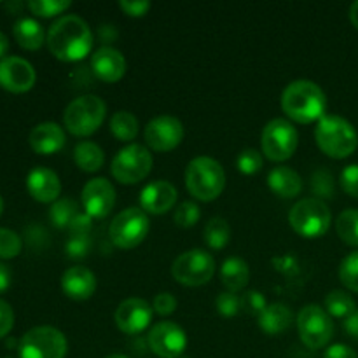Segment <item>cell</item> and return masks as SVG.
I'll list each match as a JSON object with an SVG mask.
<instances>
[{"instance_id": "6da1fadb", "label": "cell", "mask_w": 358, "mask_h": 358, "mask_svg": "<svg viewBox=\"0 0 358 358\" xmlns=\"http://www.w3.org/2000/svg\"><path fill=\"white\" fill-rule=\"evenodd\" d=\"M49 51L62 62H79L93 49L90 24L76 14L58 17L48 31Z\"/></svg>"}, {"instance_id": "7a4b0ae2", "label": "cell", "mask_w": 358, "mask_h": 358, "mask_svg": "<svg viewBox=\"0 0 358 358\" xmlns=\"http://www.w3.org/2000/svg\"><path fill=\"white\" fill-rule=\"evenodd\" d=\"M282 108L292 121L301 124L320 121L327 108V96L317 83L299 79L290 83L282 94Z\"/></svg>"}, {"instance_id": "3957f363", "label": "cell", "mask_w": 358, "mask_h": 358, "mask_svg": "<svg viewBox=\"0 0 358 358\" xmlns=\"http://www.w3.org/2000/svg\"><path fill=\"white\" fill-rule=\"evenodd\" d=\"M315 140L322 152L334 159L352 156L358 147L357 129L352 122L339 115H324L315 129Z\"/></svg>"}, {"instance_id": "277c9868", "label": "cell", "mask_w": 358, "mask_h": 358, "mask_svg": "<svg viewBox=\"0 0 358 358\" xmlns=\"http://www.w3.org/2000/svg\"><path fill=\"white\" fill-rule=\"evenodd\" d=\"M185 185L199 201H213L226 187V171L213 157L198 156L185 168Z\"/></svg>"}, {"instance_id": "5b68a950", "label": "cell", "mask_w": 358, "mask_h": 358, "mask_svg": "<svg viewBox=\"0 0 358 358\" xmlns=\"http://www.w3.org/2000/svg\"><path fill=\"white\" fill-rule=\"evenodd\" d=\"M107 115V105L96 94H83L70 101L63 114V124L72 135L90 136L100 129Z\"/></svg>"}, {"instance_id": "8992f818", "label": "cell", "mask_w": 358, "mask_h": 358, "mask_svg": "<svg viewBox=\"0 0 358 358\" xmlns=\"http://www.w3.org/2000/svg\"><path fill=\"white\" fill-rule=\"evenodd\" d=\"M332 215L329 206L318 198H306L297 201L289 213V224L299 236L320 238L329 231Z\"/></svg>"}, {"instance_id": "52a82bcc", "label": "cell", "mask_w": 358, "mask_h": 358, "mask_svg": "<svg viewBox=\"0 0 358 358\" xmlns=\"http://www.w3.org/2000/svg\"><path fill=\"white\" fill-rule=\"evenodd\" d=\"M149 229L150 222L147 213L138 206H129L112 219L108 236L117 248L131 250L145 240Z\"/></svg>"}, {"instance_id": "ba28073f", "label": "cell", "mask_w": 358, "mask_h": 358, "mask_svg": "<svg viewBox=\"0 0 358 358\" xmlns=\"http://www.w3.org/2000/svg\"><path fill=\"white\" fill-rule=\"evenodd\" d=\"M152 154L147 147L140 143H129L119 150L110 164L112 177L124 185H133L142 182L152 170Z\"/></svg>"}, {"instance_id": "9c48e42d", "label": "cell", "mask_w": 358, "mask_h": 358, "mask_svg": "<svg viewBox=\"0 0 358 358\" xmlns=\"http://www.w3.org/2000/svg\"><path fill=\"white\" fill-rule=\"evenodd\" d=\"M66 339L58 329L41 325L34 327L21 338L20 341V358H65Z\"/></svg>"}, {"instance_id": "30bf717a", "label": "cell", "mask_w": 358, "mask_h": 358, "mask_svg": "<svg viewBox=\"0 0 358 358\" xmlns=\"http://www.w3.org/2000/svg\"><path fill=\"white\" fill-rule=\"evenodd\" d=\"M215 261L203 248H192L178 255L171 264V275L185 287H201L212 280Z\"/></svg>"}, {"instance_id": "8fae6325", "label": "cell", "mask_w": 358, "mask_h": 358, "mask_svg": "<svg viewBox=\"0 0 358 358\" xmlns=\"http://www.w3.org/2000/svg\"><path fill=\"white\" fill-rule=\"evenodd\" d=\"M299 338L310 350H320L331 343L334 334L332 317L318 304H306L297 315Z\"/></svg>"}, {"instance_id": "7c38bea8", "label": "cell", "mask_w": 358, "mask_h": 358, "mask_svg": "<svg viewBox=\"0 0 358 358\" xmlns=\"http://www.w3.org/2000/svg\"><path fill=\"white\" fill-rule=\"evenodd\" d=\"M299 143L296 126L287 119H273L264 126L261 135L262 154L269 161H287L294 156Z\"/></svg>"}, {"instance_id": "4fadbf2b", "label": "cell", "mask_w": 358, "mask_h": 358, "mask_svg": "<svg viewBox=\"0 0 358 358\" xmlns=\"http://www.w3.org/2000/svg\"><path fill=\"white\" fill-rule=\"evenodd\" d=\"M147 341L152 353L161 358H178L187 348L185 331L175 322H157L150 329Z\"/></svg>"}, {"instance_id": "5bb4252c", "label": "cell", "mask_w": 358, "mask_h": 358, "mask_svg": "<svg viewBox=\"0 0 358 358\" xmlns=\"http://www.w3.org/2000/svg\"><path fill=\"white\" fill-rule=\"evenodd\" d=\"M143 136H145L147 145L152 150L168 152L180 145L182 138H184V124L180 122V119L173 117V115H159L147 122Z\"/></svg>"}, {"instance_id": "9a60e30c", "label": "cell", "mask_w": 358, "mask_h": 358, "mask_svg": "<svg viewBox=\"0 0 358 358\" xmlns=\"http://www.w3.org/2000/svg\"><path fill=\"white\" fill-rule=\"evenodd\" d=\"M80 199H83L84 213H87L91 219H105L115 205V189L107 178H91L84 185Z\"/></svg>"}, {"instance_id": "2e32d148", "label": "cell", "mask_w": 358, "mask_h": 358, "mask_svg": "<svg viewBox=\"0 0 358 358\" xmlns=\"http://www.w3.org/2000/svg\"><path fill=\"white\" fill-rule=\"evenodd\" d=\"M37 73L30 62L20 56H6L0 59V86L10 93H27L34 87Z\"/></svg>"}, {"instance_id": "e0dca14e", "label": "cell", "mask_w": 358, "mask_h": 358, "mask_svg": "<svg viewBox=\"0 0 358 358\" xmlns=\"http://www.w3.org/2000/svg\"><path fill=\"white\" fill-rule=\"evenodd\" d=\"M152 306L147 301L131 297V299L122 301L115 310V324L119 331L124 334H140L145 331L152 322Z\"/></svg>"}, {"instance_id": "ac0fdd59", "label": "cell", "mask_w": 358, "mask_h": 358, "mask_svg": "<svg viewBox=\"0 0 358 358\" xmlns=\"http://www.w3.org/2000/svg\"><path fill=\"white\" fill-rule=\"evenodd\" d=\"M177 203V189L168 180H154L140 192V208L145 213L163 215Z\"/></svg>"}, {"instance_id": "d6986e66", "label": "cell", "mask_w": 358, "mask_h": 358, "mask_svg": "<svg viewBox=\"0 0 358 358\" xmlns=\"http://www.w3.org/2000/svg\"><path fill=\"white\" fill-rule=\"evenodd\" d=\"M91 69L103 83H117L126 73V58L117 49L103 45L91 56Z\"/></svg>"}, {"instance_id": "ffe728a7", "label": "cell", "mask_w": 358, "mask_h": 358, "mask_svg": "<svg viewBox=\"0 0 358 358\" xmlns=\"http://www.w3.org/2000/svg\"><path fill=\"white\" fill-rule=\"evenodd\" d=\"M27 189L31 198L38 203L58 201L62 182L58 175L45 166H35L27 177Z\"/></svg>"}, {"instance_id": "44dd1931", "label": "cell", "mask_w": 358, "mask_h": 358, "mask_svg": "<svg viewBox=\"0 0 358 358\" xmlns=\"http://www.w3.org/2000/svg\"><path fill=\"white\" fill-rule=\"evenodd\" d=\"M62 289L70 299L86 301L96 290V276L86 266H73L63 273Z\"/></svg>"}, {"instance_id": "7402d4cb", "label": "cell", "mask_w": 358, "mask_h": 358, "mask_svg": "<svg viewBox=\"0 0 358 358\" xmlns=\"http://www.w3.org/2000/svg\"><path fill=\"white\" fill-rule=\"evenodd\" d=\"M28 142H30V147L34 149V152L41 154V156H51V154L63 149V145L66 142V136L62 126L48 121L41 122V124H37L31 129L30 136H28Z\"/></svg>"}, {"instance_id": "603a6c76", "label": "cell", "mask_w": 358, "mask_h": 358, "mask_svg": "<svg viewBox=\"0 0 358 358\" xmlns=\"http://www.w3.org/2000/svg\"><path fill=\"white\" fill-rule=\"evenodd\" d=\"M268 185L280 198H296L303 191V178L289 166L273 168L268 175Z\"/></svg>"}, {"instance_id": "cb8c5ba5", "label": "cell", "mask_w": 358, "mask_h": 358, "mask_svg": "<svg viewBox=\"0 0 358 358\" xmlns=\"http://www.w3.org/2000/svg\"><path fill=\"white\" fill-rule=\"evenodd\" d=\"M257 320L262 332H266L268 336H278L283 334L292 325L294 315L287 304L275 303L268 304V308L262 311Z\"/></svg>"}, {"instance_id": "d4e9b609", "label": "cell", "mask_w": 358, "mask_h": 358, "mask_svg": "<svg viewBox=\"0 0 358 358\" xmlns=\"http://www.w3.org/2000/svg\"><path fill=\"white\" fill-rule=\"evenodd\" d=\"M248 280H250V269L243 259L229 257L224 261L220 268V282L227 292H240L248 285Z\"/></svg>"}, {"instance_id": "484cf974", "label": "cell", "mask_w": 358, "mask_h": 358, "mask_svg": "<svg viewBox=\"0 0 358 358\" xmlns=\"http://www.w3.org/2000/svg\"><path fill=\"white\" fill-rule=\"evenodd\" d=\"M14 38L17 44L27 51H37L45 41V34L42 24L34 17H21L14 23Z\"/></svg>"}, {"instance_id": "4316f807", "label": "cell", "mask_w": 358, "mask_h": 358, "mask_svg": "<svg viewBox=\"0 0 358 358\" xmlns=\"http://www.w3.org/2000/svg\"><path fill=\"white\" fill-rule=\"evenodd\" d=\"M73 159L76 164L86 173H94V171L101 170L105 163V154L100 145L90 140H83L73 149Z\"/></svg>"}, {"instance_id": "83f0119b", "label": "cell", "mask_w": 358, "mask_h": 358, "mask_svg": "<svg viewBox=\"0 0 358 358\" xmlns=\"http://www.w3.org/2000/svg\"><path fill=\"white\" fill-rule=\"evenodd\" d=\"M110 131L121 142H131L138 135V119L128 110L115 112L110 117Z\"/></svg>"}, {"instance_id": "f1b7e54d", "label": "cell", "mask_w": 358, "mask_h": 358, "mask_svg": "<svg viewBox=\"0 0 358 358\" xmlns=\"http://www.w3.org/2000/svg\"><path fill=\"white\" fill-rule=\"evenodd\" d=\"M325 311L334 318H348L357 311L353 297L345 290H332L325 297Z\"/></svg>"}, {"instance_id": "f546056e", "label": "cell", "mask_w": 358, "mask_h": 358, "mask_svg": "<svg viewBox=\"0 0 358 358\" xmlns=\"http://www.w3.org/2000/svg\"><path fill=\"white\" fill-rule=\"evenodd\" d=\"M203 236H205V243L208 245L210 248H213V250H222V248L229 243V224H227V220L222 219V217H213V219H210L208 224L205 226Z\"/></svg>"}, {"instance_id": "4dcf8cb0", "label": "cell", "mask_w": 358, "mask_h": 358, "mask_svg": "<svg viewBox=\"0 0 358 358\" xmlns=\"http://www.w3.org/2000/svg\"><path fill=\"white\" fill-rule=\"evenodd\" d=\"M336 233L350 247H358V210L348 208L336 219Z\"/></svg>"}, {"instance_id": "1f68e13d", "label": "cell", "mask_w": 358, "mask_h": 358, "mask_svg": "<svg viewBox=\"0 0 358 358\" xmlns=\"http://www.w3.org/2000/svg\"><path fill=\"white\" fill-rule=\"evenodd\" d=\"M79 215V206L73 199H58L49 208V220L58 229H69L72 220Z\"/></svg>"}, {"instance_id": "d6a6232c", "label": "cell", "mask_w": 358, "mask_h": 358, "mask_svg": "<svg viewBox=\"0 0 358 358\" xmlns=\"http://www.w3.org/2000/svg\"><path fill=\"white\" fill-rule=\"evenodd\" d=\"M339 280L352 292L358 294V252H352L339 266Z\"/></svg>"}, {"instance_id": "836d02e7", "label": "cell", "mask_w": 358, "mask_h": 358, "mask_svg": "<svg viewBox=\"0 0 358 358\" xmlns=\"http://www.w3.org/2000/svg\"><path fill=\"white\" fill-rule=\"evenodd\" d=\"M72 6L70 0H30L28 9L41 17H52L65 13Z\"/></svg>"}, {"instance_id": "e575fe53", "label": "cell", "mask_w": 358, "mask_h": 358, "mask_svg": "<svg viewBox=\"0 0 358 358\" xmlns=\"http://www.w3.org/2000/svg\"><path fill=\"white\" fill-rule=\"evenodd\" d=\"M23 248L20 234L7 227H0V259H14Z\"/></svg>"}, {"instance_id": "d590c367", "label": "cell", "mask_w": 358, "mask_h": 358, "mask_svg": "<svg viewBox=\"0 0 358 358\" xmlns=\"http://www.w3.org/2000/svg\"><path fill=\"white\" fill-rule=\"evenodd\" d=\"M311 189H313L315 196H318V199H322V201H324V198H334V178L325 170L315 171L313 177H311Z\"/></svg>"}, {"instance_id": "8d00e7d4", "label": "cell", "mask_w": 358, "mask_h": 358, "mask_svg": "<svg viewBox=\"0 0 358 358\" xmlns=\"http://www.w3.org/2000/svg\"><path fill=\"white\" fill-rule=\"evenodd\" d=\"M199 217H201L199 206L192 201H184L180 203V206H178L177 210H175L173 219L178 227H185V229H187V227H192L194 224H198Z\"/></svg>"}, {"instance_id": "74e56055", "label": "cell", "mask_w": 358, "mask_h": 358, "mask_svg": "<svg viewBox=\"0 0 358 358\" xmlns=\"http://www.w3.org/2000/svg\"><path fill=\"white\" fill-rule=\"evenodd\" d=\"M262 163H264L262 154L255 149H245L236 159L238 170L243 175H255L257 171H261Z\"/></svg>"}, {"instance_id": "f35d334b", "label": "cell", "mask_w": 358, "mask_h": 358, "mask_svg": "<svg viewBox=\"0 0 358 358\" xmlns=\"http://www.w3.org/2000/svg\"><path fill=\"white\" fill-rule=\"evenodd\" d=\"M217 313L226 318H233L241 311V297H238L234 292H222L215 299Z\"/></svg>"}, {"instance_id": "ab89813d", "label": "cell", "mask_w": 358, "mask_h": 358, "mask_svg": "<svg viewBox=\"0 0 358 358\" xmlns=\"http://www.w3.org/2000/svg\"><path fill=\"white\" fill-rule=\"evenodd\" d=\"M266 308H268V301L259 290H248L241 296V310L247 315L259 318Z\"/></svg>"}, {"instance_id": "60d3db41", "label": "cell", "mask_w": 358, "mask_h": 358, "mask_svg": "<svg viewBox=\"0 0 358 358\" xmlns=\"http://www.w3.org/2000/svg\"><path fill=\"white\" fill-rule=\"evenodd\" d=\"M91 240L90 236H70L65 243V252L70 259H83L90 254Z\"/></svg>"}, {"instance_id": "b9f144b4", "label": "cell", "mask_w": 358, "mask_h": 358, "mask_svg": "<svg viewBox=\"0 0 358 358\" xmlns=\"http://www.w3.org/2000/svg\"><path fill=\"white\" fill-rule=\"evenodd\" d=\"M341 187L346 194L358 199V164H350L341 171Z\"/></svg>"}, {"instance_id": "7bdbcfd3", "label": "cell", "mask_w": 358, "mask_h": 358, "mask_svg": "<svg viewBox=\"0 0 358 358\" xmlns=\"http://www.w3.org/2000/svg\"><path fill=\"white\" fill-rule=\"evenodd\" d=\"M152 310L161 317H168L177 310V297L170 292H159L154 297Z\"/></svg>"}, {"instance_id": "ee69618b", "label": "cell", "mask_w": 358, "mask_h": 358, "mask_svg": "<svg viewBox=\"0 0 358 358\" xmlns=\"http://www.w3.org/2000/svg\"><path fill=\"white\" fill-rule=\"evenodd\" d=\"M14 327V311L9 303L0 299V339L6 338Z\"/></svg>"}, {"instance_id": "f6af8a7d", "label": "cell", "mask_w": 358, "mask_h": 358, "mask_svg": "<svg viewBox=\"0 0 358 358\" xmlns=\"http://www.w3.org/2000/svg\"><path fill=\"white\" fill-rule=\"evenodd\" d=\"M119 7L131 17H142L150 9V2L147 0H121Z\"/></svg>"}, {"instance_id": "bcb514c9", "label": "cell", "mask_w": 358, "mask_h": 358, "mask_svg": "<svg viewBox=\"0 0 358 358\" xmlns=\"http://www.w3.org/2000/svg\"><path fill=\"white\" fill-rule=\"evenodd\" d=\"M91 226H93V219H91L87 213H79V215L72 220L69 231L72 236H90Z\"/></svg>"}, {"instance_id": "7dc6e473", "label": "cell", "mask_w": 358, "mask_h": 358, "mask_svg": "<svg viewBox=\"0 0 358 358\" xmlns=\"http://www.w3.org/2000/svg\"><path fill=\"white\" fill-rule=\"evenodd\" d=\"M324 358H358L357 352L346 345H332L325 350Z\"/></svg>"}, {"instance_id": "c3c4849f", "label": "cell", "mask_w": 358, "mask_h": 358, "mask_svg": "<svg viewBox=\"0 0 358 358\" xmlns=\"http://www.w3.org/2000/svg\"><path fill=\"white\" fill-rule=\"evenodd\" d=\"M10 280H13V273H10L9 266L0 262V294H3L7 289H9Z\"/></svg>"}, {"instance_id": "681fc988", "label": "cell", "mask_w": 358, "mask_h": 358, "mask_svg": "<svg viewBox=\"0 0 358 358\" xmlns=\"http://www.w3.org/2000/svg\"><path fill=\"white\" fill-rule=\"evenodd\" d=\"M345 331L348 332L353 339H358V310L345 320Z\"/></svg>"}, {"instance_id": "f907efd6", "label": "cell", "mask_w": 358, "mask_h": 358, "mask_svg": "<svg viewBox=\"0 0 358 358\" xmlns=\"http://www.w3.org/2000/svg\"><path fill=\"white\" fill-rule=\"evenodd\" d=\"M7 51H9V41H7V37L3 31H0V59L6 58Z\"/></svg>"}, {"instance_id": "816d5d0a", "label": "cell", "mask_w": 358, "mask_h": 358, "mask_svg": "<svg viewBox=\"0 0 358 358\" xmlns=\"http://www.w3.org/2000/svg\"><path fill=\"white\" fill-rule=\"evenodd\" d=\"M350 20H352L353 27L358 28V0L353 2L352 7H350Z\"/></svg>"}, {"instance_id": "f5cc1de1", "label": "cell", "mask_w": 358, "mask_h": 358, "mask_svg": "<svg viewBox=\"0 0 358 358\" xmlns=\"http://www.w3.org/2000/svg\"><path fill=\"white\" fill-rule=\"evenodd\" d=\"M105 358H128L126 355H121V353H112V355L105 357Z\"/></svg>"}, {"instance_id": "db71d44e", "label": "cell", "mask_w": 358, "mask_h": 358, "mask_svg": "<svg viewBox=\"0 0 358 358\" xmlns=\"http://www.w3.org/2000/svg\"><path fill=\"white\" fill-rule=\"evenodd\" d=\"M2 212H3V199L2 196H0V215H2Z\"/></svg>"}]
</instances>
